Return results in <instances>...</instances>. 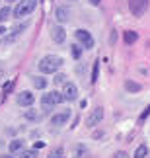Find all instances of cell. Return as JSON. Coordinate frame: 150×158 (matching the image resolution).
Masks as SVG:
<instances>
[{
    "label": "cell",
    "mask_w": 150,
    "mask_h": 158,
    "mask_svg": "<svg viewBox=\"0 0 150 158\" xmlns=\"http://www.w3.org/2000/svg\"><path fill=\"white\" fill-rule=\"evenodd\" d=\"M63 66V59L61 57H55V55H47L39 60V70L43 74H55V72Z\"/></svg>",
    "instance_id": "1"
},
{
    "label": "cell",
    "mask_w": 150,
    "mask_h": 158,
    "mask_svg": "<svg viewBox=\"0 0 150 158\" xmlns=\"http://www.w3.org/2000/svg\"><path fill=\"white\" fill-rule=\"evenodd\" d=\"M35 8H37V0H20L18 6H16V10H14V16L22 20V18L31 14Z\"/></svg>",
    "instance_id": "2"
},
{
    "label": "cell",
    "mask_w": 150,
    "mask_h": 158,
    "mask_svg": "<svg viewBox=\"0 0 150 158\" xmlns=\"http://www.w3.org/2000/svg\"><path fill=\"white\" fill-rule=\"evenodd\" d=\"M74 37H76V41L84 47V49H92L94 47V37H92L90 31H86V29H76Z\"/></svg>",
    "instance_id": "3"
},
{
    "label": "cell",
    "mask_w": 150,
    "mask_h": 158,
    "mask_svg": "<svg viewBox=\"0 0 150 158\" xmlns=\"http://www.w3.org/2000/svg\"><path fill=\"white\" fill-rule=\"evenodd\" d=\"M129 10L136 18L144 16V12L148 10V0H129Z\"/></svg>",
    "instance_id": "4"
},
{
    "label": "cell",
    "mask_w": 150,
    "mask_h": 158,
    "mask_svg": "<svg viewBox=\"0 0 150 158\" xmlns=\"http://www.w3.org/2000/svg\"><path fill=\"white\" fill-rule=\"evenodd\" d=\"M61 102H64V98H63L61 92H57V90H53V92H49V94H43V98H41V104H43L45 107L59 106Z\"/></svg>",
    "instance_id": "5"
},
{
    "label": "cell",
    "mask_w": 150,
    "mask_h": 158,
    "mask_svg": "<svg viewBox=\"0 0 150 158\" xmlns=\"http://www.w3.org/2000/svg\"><path fill=\"white\" fill-rule=\"evenodd\" d=\"M103 109L101 107H95L90 111V115L86 117V127H95V125H99L101 123V119H103Z\"/></svg>",
    "instance_id": "6"
},
{
    "label": "cell",
    "mask_w": 150,
    "mask_h": 158,
    "mask_svg": "<svg viewBox=\"0 0 150 158\" xmlns=\"http://www.w3.org/2000/svg\"><path fill=\"white\" fill-rule=\"evenodd\" d=\"M63 98L64 100H68V102H74L78 98V88H76V84L72 82H64V86H63Z\"/></svg>",
    "instance_id": "7"
},
{
    "label": "cell",
    "mask_w": 150,
    "mask_h": 158,
    "mask_svg": "<svg viewBox=\"0 0 150 158\" xmlns=\"http://www.w3.org/2000/svg\"><path fill=\"white\" fill-rule=\"evenodd\" d=\"M70 119V109H64V111H61V113H55L51 117V123L55 125V127H61V125H64L67 121Z\"/></svg>",
    "instance_id": "8"
},
{
    "label": "cell",
    "mask_w": 150,
    "mask_h": 158,
    "mask_svg": "<svg viewBox=\"0 0 150 158\" xmlns=\"http://www.w3.org/2000/svg\"><path fill=\"white\" fill-rule=\"evenodd\" d=\"M51 37L55 43H64V39H67V31H64L63 26H55L51 29Z\"/></svg>",
    "instance_id": "9"
},
{
    "label": "cell",
    "mask_w": 150,
    "mask_h": 158,
    "mask_svg": "<svg viewBox=\"0 0 150 158\" xmlns=\"http://www.w3.org/2000/svg\"><path fill=\"white\" fill-rule=\"evenodd\" d=\"M35 102V96L29 92V90H26V92H22L20 96H18V104L20 106H26V107H29Z\"/></svg>",
    "instance_id": "10"
},
{
    "label": "cell",
    "mask_w": 150,
    "mask_h": 158,
    "mask_svg": "<svg viewBox=\"0 0 150 158\" xmlns=\"http://www.w3.org/2000/svg\"><path fill=\"white\" fill-rule=\"evenodd\" d=\"M55 18H57V22H61V23L68 22L70 20V10L67 8V6H59V8L55 10Z\"/></svg>",
    "instance_id": "11"
},
{
    "label": "cell",
    "mask_w": 150,
    "mask_h": 158,
    "mask_svg": "<svg viewBox=\"0 0 150 158\" xmlns=\"http://www.w3.org/2000/svg\"><path fill=\"white\" fill-rule=\"evenodd\" d=\"M125 90H127V92H140V90H142V86H140L139 82L127 80V82H125Z\"/></svg>",
    "instance_id": "12"
},
{
    "label": "cell",
    "mask_w": 150,
    "mask_h": 158,
    "mask_svg": "<svg viewBox=\"0 0 150 158\" xmlns=\"http://www.w3.org/2000/svg\"><path fill=\"white\" fill-rule=\"evenodd\" d=\"M136 39H139V33H136V31H125V43H127V45L136 43Z\"/></svg>",
    "instance_id": "13"
},
{
    "label": "cell",
    "mask_w": 150,
    "mask_h": 158,
    "mask_svg": "<svg viewBox=\"0 0 150 158\" xmlns=\"http://www.w3.org/2000/svg\"><path fill=\"white\" fill-rule=\"evenodd\" d=\"M146 154H148V147H146V144H140V147H139V148L135 150L133 158H144Z\"/></svg>",
    "instance_id": "14"
},
{
    "label": "cell",
    "mask_w": 150,
    "mask_h": 158,
    "mask_svg": "<svg viewBox=\"0 0 150 158\" xmlns=\"http://www.w3.org/2000/svg\"><path fill=\"white\" fill-rule=\"evenodd\" d=\"M12 14V10H10V6H4V8H0V23H4L6 20L10 18Z\"/></svg>",
    "instance_id": "15"
},
{
    "label": "cell",
    "mask_w": 150,
    "mask_h": 158,
    "mask_svg": "<svg viewBox=\"0 0 150 158\" xmlns=\"http://www.w3.org/2000/svg\"><path fill=\"white\" fill-rule=\"evenodd\" d=\"M23 117L29 119V121H35V119H39V111H37V109H26Z\"/></svg>",
    "instance_id": "16"
},
{
    "label": "cell",
    "mask_w": 150,
    "mask_h": 158,
    "mask_svg": "<svg viewBox=\"0 0 150 158\" xmlns=\"http://www.w3.org/2000/svg\"><path fill=\"white\" fill-rule=\"evenodd\" d=\"M23 148V141H20V139H16V141L10 143V152H18V150Z\"/></svg>",
    "instance_id": "17"
},
{
    "label": "cell",
    "mask_w": 150,
    "mask_h": 158,
    "mask_svg": "<svg viewBox=\"0 0 150 158\" xmlns=\"http://www.w3.org/2000/svg\"><path fill=\"white\" fill-rule=\"evenodd\" d=\"M88 154V148L84 147V144H78L76 147V152H74V158H84Z\"/></svg>",
    "instance_id": "18"
},
{
    "label": "cell",
    "mask_w": 150,
    "mask_h": 158,
    "mask_svg": "<svg viewBox=\"0 0 150 158\" xmlns=\"http://www.w3.org/2000/svg\"><path fill=\"white\" fill-rule=\"evenodd\" d=\"M20 158H37V150H35V148H27V150H22Z\"/></svg>",
    "instance_id": "19"
},
{
    "label": "cell",
    "mask_w": 150,
    "mask_h": 158,
    "mask_svg": "<svg viewBox=\"0 0 150 158\" xmlns=\"http://www.w3.org/2000/svg\"><path fill=\"white\" fill-rule=\"evenodd\" d=\"M98 74H99V60H95V63H94V69H92V78H90V80L95 82V80H98Z\"/></svg>",
    "instance_id": "20"
},
{
    "label": "cell",
    "mask_w": 150,
    "mask_h": 158,
    "mask_svg": "<svg viewBox=\"0 0 150 158\" xmlns=\"http://www.w3.org/2000/svg\"><path fill=\"white\" fill-rule=\"evenodd\" d=\"M33 86L39 88V90H43V88L47 86V80H45V78H41V76H37V78L33 80Z\"/></svg>",
    "instance_id": "21"
},
{
    "label": "cell",
    "mask_w": 150,
    "mask_h": 158,
    "mask_svg": "<svg viewBox=\"0 0 150 158\" xmlns=\"http://www.w3.org/2000/svg\"><path fill=\"white\" fill-rule=\"evenodd\" d=\"M14 84H16V80H14V78H12L10 82H6V84H4L2 92H4V94H10V92H12V88H14Z\"/></svg>",
    "instance_id": "22"
},
{
    "label": "cell",
    "mask_w": 150,
    "mask_h": 158,
    "mask_svg": "<svg viewBox=\"0 0 150 158\" xmlns=\"http://www.w3.org/2000/svg\"><path fill=\"white\" fill-rule=\"evenodd\" d=\"M70 51H72V57H74V59H78V57L82 55V49H80V45H72V47H70Z\"/></svg>",
    "instance_id": "23"
},
{
    "label": "cell",
    "mask_w": 150,
    "mask_h": 158,
    "mask_svg": "<svg viewBox=\"0 0 150 158\" xmlns=\"http://www.w3.org/2000/svg\"><path fill=\"white\" fill-rule=\"evenodd\" d=\"M53 80H55V84H64L67 82V74H55Z\"/></svg>",
    "instance_id": "24"
},
{
    "label": "cell",
    "mask_w": 150,
    "mask_h": 158,
    "mask_svg": "<svg viewBox=\"0 0 150 158\" xmlns=\"http://www.w3.org/2000/svg\"><path fill=\"white\" fill-rule=\"evenodd\" d=\"M49 158H64V156H63V148H55V150L49 154Z\"/></svg>",
    "instance_id": "25"
},
{
    "label": "cell",
    "mask_w": 150,
    "mask_h": 158,
    "mask_svg": "<svg viewBox=\"0 0 150 158\" xmlns=\"http://www.w3.org/2000/svg\"><path fill=\"white\" fill-rule=\"evenodd\" d=\"M148 113H150V107H146V109H144V111H142V113H140V121H144V119L148 117Z\"/></svg>",
    "instance_id": "26"
},
{
    "label": "cell",
    "mask_w": 150,
    "mask_h": 158,
    "mask_svg": "<svg viewBox=\"0 0 150 158\" xmlns=\"http://www.w3.org/2000/svg\"><path fill=\"white\" fill-rule=\"evenodd\" d=\"M115 158H131V156H129L127 152H123V150H119V152L115 154Z\"/></svg>",
    "instance_id": "27"
},
{
    "label": "cell",
    "mask_w": 150,
    "mask_h": 158,
    "mask_svg": "<svg viewBox=\"0 0 150 158\" xmlns=\"http://www.w3.org/2000/svg\"><path fill=\"white\" fill-rule=\"evenodd\" d=\"M43 147H45V143H41V141L35 143V150H37V148H43Z\"/></svg>",
    "instance_id": "28"
},
{
    "label": "cell",
    "mask_w": 150,
    "mask_h": 158,
    "mask_svg": "<svg viewBox=\"0 0 150 158\" xmlns=\"http://www.w3.org/2000/svg\"><path fill=\"white\" fill-rule=\"evenodd\" d=\"M90 2H92V4H94V6H98V4H99V2H101V0H90Z\"/></svg>",
    "instance_id": "29"
},
{
    "label": "cell",
    "mask_w": 150,
    "mask_h": 158,
    "mask_svg": "<svg viewBox=\"0 0 150 158\" xmlns=\"http://www.w3.org/2000/svg\"><path fill=\"white\" fill-rule=\"evenodd\" d=\"M4 31H6V27H4V26H0V35H2Z\"/></svg>",
    "instance_id": "30"
},
{
    "label": "cell",
    "mask_w": 150,
    "mask_h": 158,
    "mask_svg": "<svg viewBox=\"0 0 150 158\" xmlns=\"http://www.w3.org/2000/svg\"><path fill=\"white\" fill-rule=\"evenodd\" d=\"M2 76H4V70H2V69H0V78H2Z\"/></svg>",
    "instance_id": "31"
},
{
    "label": "cell",
    "mask_w": 150,
    "mask_h": 158,
    "mask_svg": "<svg viewBox=\"0 0 150 158\" xmlns=\"http://www.w3.org/2000/svg\"><path fill=\"white\" fill-rule=\"evenodd\" d=\"M0 158H14V156H0Z\"/></svg>",
    "instance_id": "32"
},
{
    "label": "cell",
    "mask_w": 150,
    "mask_h": 158,
    "mask_svg": "<svg viewBox=\"0 0 150 158\" xmlns=\"http://www.w3.org/2000/svg\"><path fill=\"white\" fill-rule=\"evenodd\" d=\"M8 2H16V0H8Z\"/></svg>",
    "instance_id": "33"
}]
</instances>
